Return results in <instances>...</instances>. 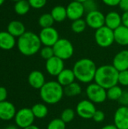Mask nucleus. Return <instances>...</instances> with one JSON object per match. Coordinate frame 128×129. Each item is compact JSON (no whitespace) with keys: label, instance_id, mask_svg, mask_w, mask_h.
I'll return each instance as SVG.
<instances>
[{"label":"nucleus","instance_id":"13","mask_svg":"<svg viewBox=\"0 0 128 129\" xmlns=\"http://www.w3.org/2000/svg\"><path fill=\"white\" fill-rule=\"evenodd\" d=\"M67 17L71 20L81 19L85 13V9L83 3L72 1L66 7Z\"/></svg>","mask_w":128,"mask_h":129},{"label":"nucleus","instance_id":"28","mask_svg":"<svg viewBox=\"0 0 128 129\" xmlns=\"http://www.w3.org/2000/svg\"><path fill=\"white\" fill-rule=\"evenodd\" d=\"M54 22L55 21H54L53 17L51 16V13L50 14L49 13L43 14L38 18V24L42 29L51 27Z\"/></svg>","mask_w":128,"mask_h":129},{"label":"nucleus","instance_id":"32","mask_svg":"<svg viewBox=\"0 0 128 129\" xmlns=\"http://www.w3.org/2000/svg\"><path fill=\"white\" fill-rule=\"evenodd\" d=\"M40 55L45 60H48V59L51 58L52 57L54 56V51L53 47L44 46L40 50Z\"/></svg>","mask_w":128,"mask_h":129},{"label":"nucleus","instance_id":"17","mask_svg":"<svg viewBox=\"0 0 128 129\" xmlns=\"http://www.w3.org/2000/svg\"><path fill=\"white\" fill-rule=\"evenodd\" d=\"M28 82L32 88L40 90L46 82L45 77L41 71L33 70L28 76Z\"/></svg>","mask_w":128,"mask_h":129},{"label":"nucleus","instance_id":"46","mask_svg":"<svg viewBox=\"0 0 128 129\" xmlns=\"http://www.w3.org/2000/svg\"><path fill=\"white\" fill-rule=\"evenodd\" d=\"M4 2H5V0H0V6L2 5Z\"/></svg>","mask_w":128,"mask_h":129},{"label":"nucleus","instance_id":"6","mask_svg":"<svg viewBox=\"0 0 128 129\" xmlns=\"http://www.w3.org/2000/svg\"><path fill=\"white\" fill-rule=\"evenodd\" d=\"M95 42L101 48H109L115 42L114 30L106 26L96 29L94 33Z\"/></svg>","mask_w":128,"mask_h":129},{"label":"nucleus","instance_id":"34","mask_svg":"<svg viewBox=\"0 0 128 129\" xmlns=\"http://www.w3.org/2000/svg\"><path fill=\"white\" fill-rule=\"evenodd\" d=\"M31 8L35 9H40L45 6L47 0H28Z\"/></svg>","mask_w":128,"mask_h":129},{"label":"nucleus","instance_id":"30","mask_svg":"<svg viewBox=\"0 0 128 129\" xmlns=\"http://www.w3.org/2000/svg\"><path fill=\"white\" fill-rule=\"evenodd\" d=\"M75 111L72 109V108H66L63 110L61 115H60V119L66 123H69L72 122L75 116Z\"/></svg>","mask_w":128,"mask_h":129},{"label":"nucleus","instance_id":"26","mask_svg":"<svg viewBox=\"0 0 128 129\" xmlns=\"http://www.w3.org/2000/svg\"><path fill=\"white\" fill-rule=\"evenodd\" d=\"M30 8L31 6L28 0H21L15 2L14 9L18 15H25L29 11Z\"/></svg>","mask_w":128,"mask_h":129},{"label":"nucleus","instance_id":"27","mask_svg":"<svg viewBox=\"0 0 128 129\" xmlns=\"http://www.w3.org/2000/svg\"><path fill=\"white\" fill-rule=\"evenodd\" d=\"M122 93H123V90L121 87L116 85L106 90L107 99L112 101H118L120 97L121 96Z\"/></svg>","mask_w":128,"mask_h":129},{"label":"nucleus","instance_id":"43","mask_svg":"<svg viewBox=\"0 0 128 129\" xmlns=\"http://www.w3.org/2000/svg\"><path fill=\"white\" fill-rule=\"evenodd\" d=\"M23 129H40L38 126H36V125H29V126H28V127H26V128H25Z\"/></svg>","mask_w":128,"mask_h":129},{"label":"nucleus","instance_id":"29","mask_svg":"<svg viewBox=\"0 0 128 129\" xmlns=\"http://www.w3.org/2000/svg\"><path fill=\"white\" fill-rule=\"evenodd\" d=\"M87 26L88 25L86 23L85 20L81 18L72 21L71 24V29L75 33H81L85 30Z\"/></svg>","mask_w":128,"mask_h":129},{"label":"nucleus","instance_id":"8","mask_svg":"<svg viewBox=\"0 0 128 129\" xmlns=\"http://www.w3.org/2000/svg\"><path fill=\"white\" fill-rule=\"evenodd\" d=\"M35 119L31 108H22L17 111L14 121L17 127L23 129L33 125Z\"/></svg>","mask_w":128,"mask_h":129},{"label":"nucleus","instance_id":"39","mask_svg":"<svg viewBox=\"0 0 128 129\" xmlns=\"http://www.w3.org/2000/svg\"><path fill=\"white\" fill-rule=\"evenodd\" d=\"M118 6L120 9L124 12L128 11V0H121L118 4Z\"/></svg>","mask_w":128,"mask_h":129},{"label":"nucleus","instance_id":"35","mask_svg":"<svg viewBox=\"0 0 128 129\" xmlns=\"http://www.w3.org/2000/svg\"><path fill=\"white\" fill-rule=\"evenodd\" d=\"M83 5H84L85 11H87L88 13L95 11V10H97V4L94 0H87L85 2L83 3Z\"/></svg>","mask_w":128,"mask_h":129},{"label":"nucleus","instance_id":"4","mask_svg":"<svg viewBox=\"0 0 128 129\" xmlns=\"http://www.w3.org/2000/svg\"><path fill=\"white\" fill-rule=\"evenodd\" d=\"M40 91V98L47 104H56L59 103L63 95V87L57 81L46 82Z\"/></svg>","mask_w":128,"mask_h":129},{"label":"nucleus","instance_id":"24","mask_svg":"<svg viewBox=\"0 0 128 129\" xmlns=\"http://www.w3.org/2000/svg\"><path fill=\"white\" fill-rule=\"evenodd\" d=\"M64 95L68 97H75L81 94L82 89L79 83L74 82L65 87H63Z\"/></svg>","mask_w":128,"mask_h":129},{"label":"nucleus","instance_id":"11","mask_svg":"<svg viewBox=\"0 0 128 129\" xmlns=\"http://www.w3.org/2000/svg\"><path fill=\"white\" fill-rule=\"evenodd\" d=\"M105 17L106 15H104L101 11L95 10L87 14L85 21L89 27L97 29L105 26Z\"/></svg>","mask_w":128,"mask_h":129},{"label":"nucleus","instance_id":"42","mask_svg":"<svg viewBox=\"0 0 128 129\" xmlns=\"http://www.w3.org/2000/svg\"><path fill=\"white\" fill-rule=\"evenodd\" d=\"M101 129H118L114 124L113 125H107L103 126V128H101Z\"/></svg>","mask_w":128,"mask_h":129},{"label":"nucleus","instance_id":"33","mask_svg":"<svg viewBox=\"0 0 128 129\" xmlns=\"http://www.w3.org/2000/svg\"><path fill=\"white\" fill-rule=\"evenodd\" d=\"M118 83L122 86H128V70L119 72Z\"/></svg>","mask_w":128,"mask_h":129},{"label":"nucleus","instance_id":"14","mask_svg":"<svg viewBox=\"0 0 128 129\" xmlns=\"http://www.w3.org/2000/svg\"><path fill=\"white\" fill-rule=\"evenodd\" d=\"M114 125L118 129H128V107H119L114 115Z\"/></svg>","mask_w":128,"mask_h":129},{"label":"nucleus","instance_id":"15","mask_svg":"<svg viewBox=\"0 0 128 129\" xmlns=\"http://www.w3.org/2000/svg\"><path fill=\"white\" fill-rule=\"evenodd\" d=\"M16 113V108L12 103L7 101L0 102V119L9 121L14 119Z\"/></svg>","mask_w":128,"mask_h":129},{"label":"nucleus","instance_id":"22","mask_svg":"<svg viewBox=\"0 0 128 129\" xmlns=\"http://www.w3.org/2000/svg\"><path fill=\"white\" fill-rule=\"evenodd\" d=\"M7 31L15 38H19L26 33V27L21 21L12 20L8 23Z\"/></svg>","mask_w":128,"mask_h":129},{"label":"nucleus","instance_id":"19","mask_svg":"<svg viewBox=\"0 0 128 129\" xmlns=\"http://www.w3.org/2000/svg\"><path fill=\"white\" fill-rule=\"evenodd\" d=\"M16 39L8 31L0 32V48L5 51L11 50L16 45Z\"/></svg>","mask_w":128,"mask_h":129},{"label":"nucleus","instance_id":"36","mask_svg":"<svg viewBox=\"0 0 128 129\" xmlns=\"http://www.w3.org/2000/svg\"><path fill=\"white\" fill-rule=\"evenodd\" d=\"M92 119L96 122H102L105 119V113L100 110H97Z\"/></svg>","mask_w":128,"mask_h":129},{"label":"nucleus","instance_id":"47","mask_svg":"<svg viewBox=\"0 0 128 129\" xmlns=\"http://www.w3.org/2000/svg\"><path fill=\"white\" fill-rule=\"evenodd\" d=\"M12 1H14V2H19V1H21V0H12Z\"/></svg>","mask_w":128,"mask_h":129},{"label":"nucleus","instance_id":"9","mask_svg":"<svg viewBox=\"0 0 128 129\" xmlns=\"http://www.w3.org/2000/svg\"><path fill=\"white\" fill-rule=\"evenodd\" d=\"M97 111L95 104L88 100H82L79 101L76 106L75 112L79 117L84 119H91Z\"/></svg>","mask_w":128,"mask_h":129},{"label":"nucleus","instance_id":"44","mask_svg":"<svg viewBox=\"0 0 128 129\" xmlns=\"http://www.w3.org/2000/svg\"><path fill=\"white\" fill-rule=\"evenodd\" d=\"M19 127L15 126V125H8V127H6L5 129H18Z\"/></svg>","mask_w":128,"mask_h":129},{"label":"nucleus","instance_id":"25","mask_svg":"<svg viewBox=\"0 0 128 129\" xmlns=\"http://www.w3.org/2000/svg\"><path fill=\"white\" fill-rule=\"evenodd\" d=\"M33 115L37 119H44L48 114V107L41 103H38L34 104L31 108Z\"/></svg>","mask_w":128,"mask_h":129},{"label":"nucleus","instance_id":"23","mask_svg":"<svg viewBox=\"0 0 128 129\" xmlns=\"http://www.w3.org/2000/svg\"><path fill=\"white\" fill-rule=\"evenodd\" d=\"M51 14L55 22H63L68 18L66 8L62 5H57L54 7L51 11Z\"/></svg>","mask_w":128,"mask_h":129},{"label":"nucleus","instance_id":"45","mask_svg":"<svg viewBox=\"0 0 128 129\" xmlns=\"http://www.w3.org/2000/svg\"><path fill=\"white\" fill-rule=\"evenodd\" d=\"M72 1H75V2H81V3H84L87 0H72Z\"/></svg>","mask_w":128,"mask_h":129},{"label":"nucleus","instance_id":"21","mask_svg":"<svg viewBox=\"0 0 128 129\" xmlns=\"http://www.w3.org/2000/svg\"><path fill=\"white\" fill-rule=\"evenodd\" d=\"M76 79L72 69H64L57 76V81L63 86L65 87L74 82Z\"/></svg>","mask_w":128,"mask_h":129},{"label":"nucleus","instance_id":"5","mask_svg":"<svg viewBox=\"0 0 128 129\" xmlns=\"http://www.w3.org/2000/svg\"><path fill=\"white\" fill-rule=\"evenodd\" d=\"M54 56L66 60L70 59L74 54V46L67 39H60L53 46Z\"/></svg>","mask_w":128,"mask_h":129},{"label":"nucleus","instance_id":"2","mask_svg":"<svg viewBox=\"0 0 128 129\" xmlns=\"http://www.w3.org/2000/svg\"><path fill=\"white\" fill-rule=\"evenodd\" d=\"M119 72L112 64H106L97 67L94 82L102 86L105 89H109L118 83Z\"/></svg>","mask_w":128,"mask_h":129},{"label":"nucleus","instance_id":"10","mask_svg":"<svg viewBox=\"0 0 128 129\" xmlns=\"http://www.w3.org/2000/svg\"><path fill=\"white\" fill-rule=\"evenodd\" d=\"M41 44L44 46L53 47L60 39L58 31L53 26L41 29L38 34Z\"/></svg>","mask_w":128,"mask_h":129},{"label":"nucleus","instance_id":"7","mask_svg":"<svg viewBox=\"0 0 128 129\" xmlns=\"http://www.w3.org/2000/svg\"><path fill=\"white\" fill-rule=\"evenodd\" d=\"M86 95L89 101L94 104H101L107 99L106 89L96 82L90 83L86 88Z\"/></svg>","mask_w":128,"mask_h":129},{"label":"nucleus","instance_id":"38","mask_svg":"<svg viewBox=\"0 0 128 129\" xmlns=\"http://www.w3.org/2000/svg\"><path fill=\"white\" fill-rule=\"evenodd\" d=\"M8 97V91L5 87L0 86V102L6 101Z\"/></svg>","mask_w":128,"mask_h":129},{"label":"nucleus","instance_id":"12","mask_svg":"<svg viewBox=\"0 0 128 129\" xmlns=\"http://www.w3.org/2000/svg\"><path fill=\"white\" fill-rule=\"evenodd\" d=\"M64 60L54 56L46 60L45 69L47 73L52 76H57L64 69Z\"/></svg>","mask_w":128,"mask_h":129},{"label":"nucleus","instance_id":"37","mask_svg":"<svg viewBox=\"0 0 128 129\" xmlns=\"http://www.w3.org/2000/svg\"><path fill=\"white\" fill-rule=\"evenodd\" d=\"M118 102L122 107H128V91H123V93Z\"/></svg>","mask_w":128,"mask_h":129},{"label":"nucleus","instance_id":"41","mask_svg":"<svg viewBox=\"0 0 128 129\" xmlns=\"http://www.w3.org/2000/svg\"><path fill=\"white\" fill-rule=\"evenodd\" d=\"M121 17H122V24L128 27V11L124 12Z\"/></svg>","mask_w":128,"mask_h":129},{"label":"nucleus","instance_id":"40","mask_svg":"<svg viewBox=\"0 0 128 129\" xmlns=\"http://www.w3.org/2000/svg\"><path fill=\"white\" fill-rule=\"evenodd\" d=\"M103 2L108 5V6H110V7H115V6H117L118 5L119 2L121 0H102Z\"/></svg>","mask_w":128,"mask_h":129},{"label":"nucleus","instance_id":"20","mask_svg":"<svg viewBox=\"0 0 128 129\" xmlns=\"http://www.w3.org/2000/svg\"><path fill=\"white\" fill-rule=\"evenodd\" d=\"M115 42L121 45H128V27L123 24L114 30Z\"/></svg>","mask_w":128,"mask_h":129},{"label":"nucleus","instance_id":"18","mask_svg":"<svg viewBox=\"0 0 128 129\" xmlns=\"http://www.w3.org/2000/svg\"><path fill=\"white\" fill-rule=\"evenodd\" d=\"M122 25V17L116 11H110L105 17V26L112 29H116Z\"/></svg>","mask_w":128,"mask_h":129},{"label":"nucleus","instance_id":"31","mask_svg":"<svg viewBox=\"0 0 128 129\" xmlns=\"http://www.w3.org/2000/svg\"><path fill=\"white\" fill-rule=\"evenodd\" d=\"M66 124L60 119H54L48 125L47 129H66Z\"/></svg>","mask_w":128,"mask_h":129},{"label":"nucleus","instance_id":"3","mask_svg":"<svg viewBox=\"0 0 128 129\" xmlns=\"http://www.w3.org/2000/svg\"><path fill=\"white\" fill-rule=\"evenodd\" d=\"M41 45L38 35L32 32H26L17 41L19 51L25 56H32L40 51Z\"/></svg>","mask_w":128,"mask_h":129},{"label":"nucleus","instance_id":"16","mask_svg":"<svg viewBox=\"0 0 128 129\" xmlns=\"http://www.w3.org/2000/svg\"><path fill=\"white\" fill-rule=\"evenodd\" d=\"M112 65L118 72L128 70V50L124 49L118 52L113 58Z\"/></svg>","mask_w":128,"mask_h":129},{"label":"nucleus","instance_id":"1","mask_svg":"<svg viewBox=\"0 0 128 129\" xmlns=\"http://www.w3.org/2000/svg\"><path fill=\"white\" fill-rule=\"evenodd\" d=\"M97 70L96 63L89 58H81L77 60L72 68L76 79L84 84L91 83L94 80Z\"/></svg>","mask_w":128,"mask_h":129}]
</instances>
